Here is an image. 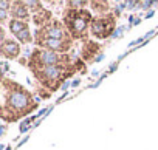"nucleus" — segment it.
<instances>
[{"label": "nucleus", "instance_id": "obj_1", "mask_svg": "<svg viewBox=\"0 0 158 150\" xmlns=\"http://www.w3.org/2000/svg\"><path fill=\"white\" fill-rule=\"evenodd\" d=\"M39 107L34 93L14 79L3 76L2 79V108L0 116L5 122H17Z\"/></svg>", "mask_w": 158, "mask_h": 150}, {"label": "nucleus", "instance_id": "obj_2", "mask_svg": "<svg viewBox=\"0 0 158 150\" xmlns=\"http://www.w3.org/2000/svg\"><path fill=\"white\" fill-rule=\"evenodd\" d=\"M87 68V63L81 59L76 57L74 62L65 63V65H54V67H40V68H33L30 70L31 74L36 79V84L48 90L51 95L56 93L60 85L70 79L77 71H84Z\"/></svg>", "mask_w": 158, "mask_h": 150}, {"label": "nucleus", "instance_id": "obj_3", "mask_svg": "<svg viewBox=\"0 0 158 150\" xmlns=\"http://www.w3.org/2000/svg\"><path fill=\"white\" fill-rule=\"evenodd\" d=\"M93 13L87 10H70L65 8L62 13V23L68 30L74 42H85L90 39V25L93 20Z\"/></svg>", "mask_w": 158, "mask_h": 150}, {"label": "nucleus", "instance_id": "obj_4", "mask_svg": "<svg viewBox=\"0 0 158 150\" xmlns=\"http://www.w3.org/2000/svg\"><path fill=\"white\" fill-rule=\"evenodd\" d=\"M74 62V57L68 53V54H60V53H54L50 50H42V48H34L28 57V63L27 68L33 70V68H40V67H54V65H65V63H71Z\"/></svg>", "mask_w": 158, "mask_h": 150}, {"label": "nucleus", "instance_id": "obj_5", "mask_svg": "<svg viewBox=\"0 0 158 150\" xmlns=\"http://www.w3.org/2000/svg\"><path fill=\"white\" fill-rule=\"evenodd\" d=\"M116 16L113 13L95 16L90 25V37L95 40H106L109 39L116 30Z\"/></svg>", "mask_w": 158, "mask_h": 150}, {"label": "nucleus", "instance_id": "obj_6", "mask_svg": "<svg viewBox=\"0 0 158 150\" xmlns=\"http://www.w3.org/2000/svg\"><path fill=\"white\" fill-rule=\"evenodd\" d=\"M39 39H53V40H73L68 30L59 19H53L48 25L34 31V40Z\"/></svg>", "mask_w": 158, "mask_h": 150}, {"label": "nucleus", "instance_id": "obj_7", "mask_svg": "<svg viewBox=\"0 0 158 150\" xmlns=\"http://www.w3.org/2000/svg\"><path fill=\"white\" fill-rule=\"evenodd\" d=\"M8 30L19 43H22V45L34 43V33H31V28H30L28 22L11 19L10 23H8Z\"/></svg>", "mask_w": 158, "mask_h": 150}, {"label": "nucleus", "instance_id": "obj_8", "mask_svg": "<svg viewBox=\"0 0 158 150\" xmlns=\"http://www.w3.org/2000/svg\"><path fill=\"white\" fill-rule=\"evenodd\" d=\"M101 51H102V45L95 39H89V40L82 42L81 51H79V57H81L85 63H90L98 57V54Z\"/></svg>", "mask_w": 158, "mask_h": 150}, {"label": "nucleus", "instance_id": "obj_9", "mask_svg": "<svg viewBox=\"0 0 158 150\" xmlns=\"http://www.w3.org/2000/svg\"><path fill=\"white\" fill-rule=\"evenodd\" d=\"M0 53H2V56L5 59L16 60V59H19V56L22 53V43H19L14 37H6L0 43Z\"/></svg>", "mask_w": 158, "mask_h": 150}, {"label": "nucleus", "instance_id": "obj_10", "mask_svg": "<svg viewBox=\"0 0 158 150\" xmlns=\"http://www.w3.org/2000/svg\"><path fill=\"white\" fill-rule=\"evenodd\" d=\"M10 16L11 19H16V20H31V11H30V6L27 2L23 0H14L11 2V10H10Z\"/></svg>", "mask_w": 158, "mask_h": 150}, {"label": "nucleus", "instance_id": "obj_11", "mask_svg": "<svg viewBox=\"0 0 158 150\" xmlns=\"http://www.w3.org/2000/svg\"><path fill=\"white\" fill-rule=\"evenodd\" d=\"M53 19H54V17H53V13H51V10H48V8H44L42 11H39V13H36V14L31 16V20H33V23L36 25V30H39V28L48 25Z\"/></svg>", "mask_w": 158, "mask_h": 150}, {"label": "nucleus", "instance_id": "obj_12", "mask_svg": "<svg viewBox=\"0 0 158 150\" xmlns=\"http://www.w3.org/2000/svg\"><path fill=\"white\" fill-rule=\"evenodd\" d=\"M89 10L93 13V16H102V14H109L112 13V5L110 2H106V0H92Z\"/></svg>", "mask_w": 158, "mask_h": 150}, {"label": "nucleus", "instance_id": "obj_13", "mask_svg": "<svg viewBox=\"0 0 158 150\" xmlns=\"http://www.w3.org/2000/svg\"><path fill=\"white\" fill-rule=\"evenodd\" d=\"M27 3H28V6H30L31 16L36 14V13H39V11H42V10L45 8L44 3H42V2H37V0H27Z\"/></svg>", "mask_w": 158, "mask_h": 150}, {"label": "nucleus", "instance_id": "obj_14", "mask_svg": "<svg viewBox=\"0 0 158 150\" xmlns=\"http://www.w3.org/2000/svg\"><path fill=\"white\" fill-rule=\"evenodd\" d=\"M65 6L70 10H87V6H90V2H65Z\"/></svg>", "mask_w": 158, "mask_h": 150}, {"label": "nucleus", "instance_id": "obj_15", "mask_svg": "<svg viewBox=\"0 0 158 150\" xmlns=\"http://www.w3.org/2000/svg\"><path fill=\"white\" fill-rule=\"evenodd\" d=\"M36 93H37V95H40V96H42V98H45V99L51 96V93H50L48 90H45L44 87H40V85H37V84H36Z\"/></svg>", "mask_w": 158, "mask_h": 150}]
</instances>
